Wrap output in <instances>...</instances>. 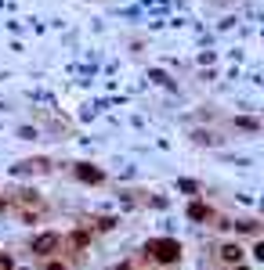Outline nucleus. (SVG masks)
I'll list each match as a JSON object with an SVG mask.
<instances>
[{
    "label": "nucleus",
    "mask_w": 264,
    "mask_h": 270,
    "mask_svg": "<svg viewBox=\"0 0 264 270\" xmlns=\"http://www.w3.org/2000/svg\"><path fill=\"white\" fill-rule=\"evenodd\" d=\"M0 270H15V263H11V256H7V252H0Z\"/></svg>",
    "instance_id": "423d86ee"
},
{
    "label": "nucleus",
    "mask_w": 264,
    "mask_h": 270,
    "mask_svg": "<svg viewBox=\"0 0 264 270\" xmlns=\"http://www.w3.org/2000/svg\"><path fill=\"white\" fill-rule=\"evenodd\" d=\"M76 176H80V180H90V184H98V180H102V173H98V170H90V166H80Z\"/></svg>",
    "instance_id": "20e7f679"
},
{
    "label": "nucleus",
    "mask_w": 264,
    "mask_h": 270,
    "mask_svg": "<svg viewBox=\"0 0 264 270\" xmlns=\"http://www.w3.org/2000/svg\"><path fill=\"white\" fill-rule=\"evenodd\" d=\"M47 270H66V267H62V263H47Z\"/></svg>",
    "instance_id": "0eeeda50"
},
{
    "label": "nucleus",
    "mask_w": 264,
    "mask_h": 270,
    "mask_svg": "<svg viewBox=\"0 0 264 270\" xmlns=\"http://www.w3.org/2000/svg\"><path fill=\"white\" fill-rule=\"evenodd\" d=\"M51 249H58V234H40L33 241V252H40V256H47Z\"/></svg>",
    "instance_id": "f03ea898"
},
{
    "label": "nucleus",
    "mask_w": 264,
    "mask_h": 270,
    "mask_svg": "<svg viewBox=\"0 0 264 270\" xmlns=\"http://www.w3.org/2000/svg\"><path fill=\"white\" fill-rule=\"evenodd\" d=\"M221 259H224V263H232V267H239L242 263V249L239 245H221Z\"/></svg>",
    "instance_id": "7ed1b4c3"
},
{
    "label": "nucleus",
    "mask_w": 264,
    "mask_h": 270,
    "mask_svg": "<svg viewBox=\"0 0 264 270\" xmlns=\"http://www.w3.org/2000/svg\"><path fill=\"white\" fill-rule=\"evenodd\" d=\"M149 252L159 259V263H177V256H181V245L174 238H156V241H149Z\"/></svg>",
    "instance_id": "f257e3e1"
},
{
    "label": "nucleus",
    "mask_w": 264,
    "mask_h": 270,
    "mask_svg": "<svg viewBox=\"0 0 264 270\" xmlns=\"http://www.w3.org/2000/svg\"><path fill=\"white\" fill-rule=\"evenodd\" d=\"M235 270H246V267H235Z\"/></svg>",
    "instance_id": "6e6552de"
},
{
    "label": "nucleus",
    "mask_w": 264,
    "mask_h": 270,
    "mask_svg": "<svg viewBox=\"0 0 264 270\" xmlns=\"http://www.w3.org/2000/svg\"><path fill=\"white\" fill-rule=\"evenodd\" d=\"M188 216H192V220H203V216H206V206H199V202H196V206L188 209Z\"/></svg>",
    "instance_id": "39448f33"
}]
</instances>
